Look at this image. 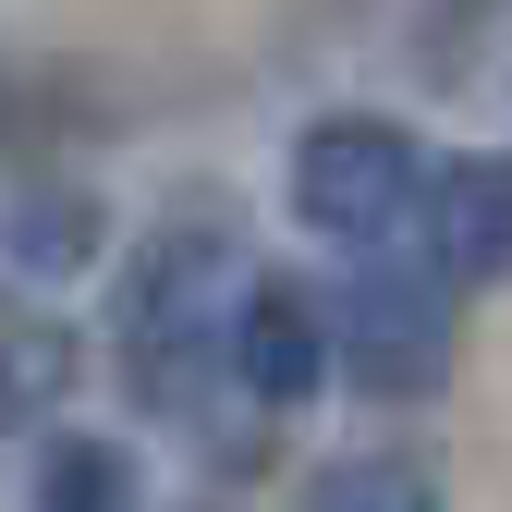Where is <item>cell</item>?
<instances>
[{"label":"cell","instance_id":"cell-1","mask_svg":"<svg viewBox=\"0 0 512 512\" xmlns=\"http://www.w3.org/2000/svg\"><path fill=\"white\" fill-rule=\"evenodd\" d=\"M232 293H244V256H232V232L208 208H183L147 244L135 293H122V366H135V391L159 415H183V427H208L196 452H220V464H232V439H220L232 427V378H220V317H232Z\"/></svg>","mask_w":512,"mask_h":512},{"label":"cell","instance_id":"cell-2","mask_svg":"<svg viewBox=\"0 0 512 512\" xmlns=\"http://www.w3.org/2000/svg\"><path fill=\"white\" fill-rule=\"evenodd\" d=\"M427 196V147L403 135L391 110H317L293 135V220L317 244H378L403 232Z\"/></svg>","mask_w":512,"mask_h":512},{"label":"cell","instance_id":"cell-3","mask_svg":"<svg viewBox=\"0 0 512 512\" xmlns=\"http://www.w3.org/2000/svg\"><path fill=\"white\" fill-rule=\"evenodd\" d=\"M330 378L366 403H427L452 378V305H439V269H366L330 305Z\"/></svg>","mask_w":512,"mask_h":512},{"label":"cell","instance_id":"cell-4","mask_svg":"<svg viewBox=\"0 0 512 512\" xmlns=\"http://www.w3.org/2000/svg\"><path fill=\"white\" fill-rule=\"evenodd\" d=\"M220 378H232V403H305L317 378H330V305H317L305 281H269L256 269L220 317Z\"/></svg>","mask_w":512,"mask_h":512},{"label":"cell","instance_id":"cell-5","mask_svg":"<svg viewBox=\"0 0 512 512\" xmlns=\"http://www.w3.org/2000/svg\"><path fill=\"white\" fill-rule=\"evenodd\" d=\"M427 269L439 281H512V159H452L415 196Z\"/></svg>","mask_w":512,"mask_h":512},{"label":"cell","instance_id":"cell-6","mask_svg":"<svg viewBox=\"0 0 512 512\" xmlns=\"http://www.w3.org/2000/svg\"><path fill=\"white\" fill-rule=\"evenodd\" d=\"M74 391V330L49 305H0V427H37Z\"/></svg>","mask_w":512,"mask_h":512},{"label":"cell","instance_id":"cell-7","mask_svg":"<svg viewBox=\"0 0 512 512\" xmlns=\"http://www.w3.org/2000/svg\"><path fill=\"white\" fill-rule=\"evenodd\" d=\"M98 256V196L86 183H61V196H25V208H0V269H25V281H61V269H86Z\"/></svg>","mask_w":512,"mask_h":512},{"label":"cell","instance_id":"cell-8","mask_svg":"<svg viewBox=\"0 0 512 512\" xmlns=\"http://www.w3.org/2000/svg\"><path fill=\"white\" fill-rule=\"evenodd\" d=\"M305 512H439V476L415 452H342L305 476Z\"/></svg>","mask_w":512,"mask_h":512},{"label":"cell","instance_id":"cell-9","mask_svg":"<svg viewBox=\"0 0 512 512\" xmlns=\"http://www.w3.org/2000/svg\"><path fill=\"white\" fill-rule=\"evenodd\" d=\"M122 452L110 439H86V427H61L49 452H37V512H122Z\"/></svg>","mask_w":512,"mask_h":512}]
</instances>
